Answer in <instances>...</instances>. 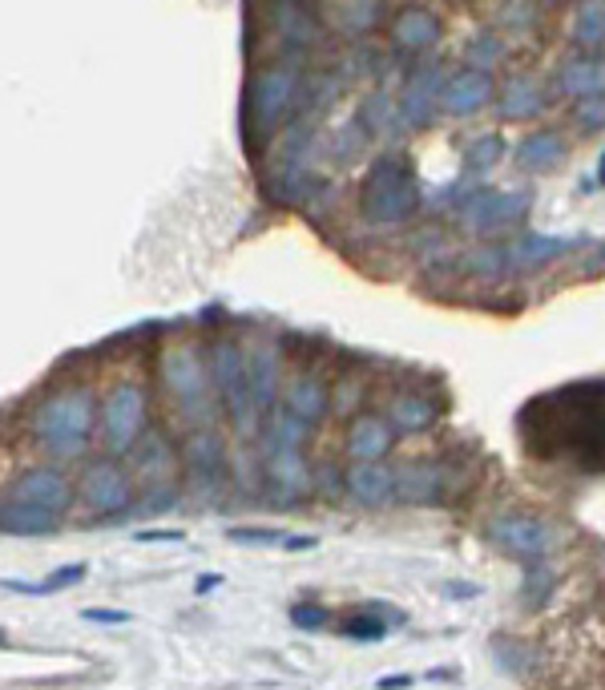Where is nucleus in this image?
<instances>
[{
  "label": "nucleus",
  "instance_id": "nucleus-17",
  "mask_svg": "<svg viewBox=\"0 0 605 690\" xmlns=\"http://www.w3.org/2000/svg\"><path fill=\"white\" fill-rule=\"evenodd\" d=\"M343 484L367 508H380L396 496V472L387 469L384 460H355L348 469V477H343Z\"/></svg>",
  "mask_w": 605,
  "mask_h": 690
},
{
  "label": "nucleus",
  "instance_id": "nucleus-44",
  "mask_svg": "<svg viewBox=\"0 0 605 690\" xmlns=\"http://www.w3.org/2000/svg\"><path fill=\"white\" fill-rule=\"evenodd\" d=\"M215 585H222V578H218V573H206V578H198V593H210Z\"/></svg>",
  "mask_w": 605,
  "mask_h": 690
},
{
  "label": "nucleus",
  "instance_id": "nucleus-19",
  "mask_svg": "<svg viewBox=\"0 0 605 690\" xmlns=\"http://www.w3.org/2000/svg\"><path fill=\"white\" fill-rule=\"evenodd\" d=\"M565 154H569V145L557 130H532L520 138L513 157H517V166L529 169V174H549V169H557L565 162Z\"/></svg>",
  "mask_w": 605,
  "mask_h": 690
},
{
  "label": "nucleus",
  "instance_id": "nucleus-24",
  "mask_svg": "<svg viewBox=\"0 0 605 690\" xmlns=\"http://www.w3.org/2000/svg\"><path fill=\"white\" fill-rule=\"evenodd\" d=\"M130 452H133L138 472L145 477V484H169V477H174V448H169L166 436L145 428L142 440H138Z\"/></svg>",
  "mask_w": 605,
  "mask_h": 690
},
{
  "label": "nucleus",
  "instance_id": "nucleus-36",
  "mask_svg": "<svg viewBox=\"0 0 605 690\" xmlns=\"http://www.w3.org/2000/svg\"><path fill=\"white\" fill-rule=\"evenodd\" d=\"M549 593H553V573L541 569L537 561H529V578H525V605L529 610H541L549 602Z\"/></svg>",
  "mask_w": 605,
  "mask_h": 690
},
{
  "label": "nucleus",
  "instance_id": "nucleus-18",
  "mask_svg": "<svg viewBox=\"0 0 605 690\" xmlns=\"http://www.w3.org/2000/svg\"><path fill=\"white\" fill-rule=\"evenodd\" d=\"M444 33V24L436 17L432 9H424V4H408V9H399V17L392 21V41H396L404 53H424V48H432Z\"/></svg>",
  "mask_w": 605,
  "mask_h": 690
},
{
  "label": "nucleus",
  "instance_id": "nucleus-22",
  "mask_svg": "<svg viewBox=\"0 0 605 690\" xmlns=\"http://www.w3.org/2000/svg\"><path fill=\"white\" fill-rule=\"evenodd\" d=\"M283 408H290L295 416H302L307 424L323 420L327 408H331V396H327V384L319 380V375L311 372H299L295 380H290L287 387H283Z\"/></svg>",
  "mask_w": 605,
  "mask_h": 690
},
{
  "label": "nucleus",
  "instance_id": "nucleus-20",
  "mask_svg": "<svg viewBox=\"0 0 605 690\" xmlns=\"http://www.w3.org/2000/svg\"><path fill=\"white\" fill-rule=\"evenodd\" d=\"M544 85L537 81V77H529V73H520V77H508L505 89H501V97H496V109H501V118L505 121H529L537 118L544 109Z\"/></svg>",
  "mask_w": 605,
  "mask_h": 690
},
{
  "label": "nucleus",
  "instance_id": "nucleus-7",
  "mask_svg": "<svg viewBox=\"0 0 605 690\" xmlns=\"http://www.w3.org/2000/svg\"><path fill=\"white\" fill-rule=\"evenodd\" d=\"M529 210H532L529 190H472L460 202V227L493 239V234L517 230L529 218Z\"/></svg>",
  "mask_w": 605,
  "mask_h": 690
},
{
  "label": "nucleus",
  "instance_id": "nucleus-25",
  "mask_svg": "<svg viewBox=\"0 0 605 690\" xmlns=\"http://www.w3.org/2000/svg\"><path fill=\"white\" fill-rule=\"evenodd\" d=\"M557 89L565 97L605 94V61L597 57H569L557 69Z\"/></svg>",
  "mask_w": 605,
  "mask_h": 690
},
{
  "label": "nucleus",
  "instance_id": "nucleus-45",
  "mask_svg": "<svg viewBox=\"0 0 605 690\" xmlns=\"http://www.w3.org/2000/svg\"><path fill=\"white\" fill-rule=\"evenodd\" d=\"M593 182H597V186H605V150H602V157H597V174H593Z\"/></svg>",
  "mask_w": 605,
  "mask_h": 690
},
{
  "label": "nucleus",
  "instance_id": "nucleus-28",
  "mask_svg": "<svg viewBox=\"0 0 605 690\" xmlns=\"http://www.w3.org/2000/svg\"><path fill=\"white\" fill-rule=\"evenodd\" d=\"M0 529L24 533V537H41V533L57 529V513L36 508V505H21V501H4V505H0Z\"/></svg>",
  "mask_w": 605,
  "mask_h": 690
},
{
  "label": "nucleus",
  "instance_id": "nucleus-40",
  "mask_svg": "<svg viewBox=\"0 0 605 690\" xmlns=\"http://www.w3.org/2000/svg\"><path fill=\"white\" fill-rule=\"evenodd\" d=\"M85 622H97V626H125L130 614H125V610H106V605H89V610H85Z\"/></svg>",
  "mask_w": 605,
  "mask_h": 690
},
{
  "label": "nucleus",
  "instance_id": "nucleus-47",
  "mask_svg": "<svg viewBox=\"0 0 605 690\" xmlns=\"http://www.w3.org/2000/svg\"><path fill=\"white\" fill-rule=\"evenodd\" d=\"M0 642H4V629H0Z\"/></svg>",
  "mask_w": 605,
  "mask_h": 690
},
{
  "label": "nucleus",
  "instance_id": "nucleus-27",
  "mask_svg": "<svg viewBox=\"0 0 605 690\" xmlns=\"http://www.w3.org/2000/svg\"><path fill=\"white\" fill-rule=\"evenodd\" d=\"M444 489V472L440 464H408L404 472H396V496L411 501V505H428Z\"/></svg>",
  "mask_w": 605,
  "mask_h": 690
},
{
  "label": "nucleus",
  "instance_id": "nucleus-9",
  "mask_svg": "<svg viewBox=\"0 0 605 690\" xmlns=\"http://www.w3.org/2000/svg\"><path fill=\"white\" fill-rule=\"evenodd\" d=\"M145 432V392L138 384H118L101 404V440L113 457L130 452Z\"/></svg>",
  "mask_w": 605,
  "mask_h": 690
},
{
  "label": "nucleus",
  "instance_id": "nucleus-4",
  "mask_svg": "<svg viewBox=\"0 0 605 690\" xmlns=\"http://www.w3.org/2000/svg\"><path fill=\"white\" fill-rule=\"evenodd\" d=\"M299 97V65L295 61H278L266 65L246 85V145H258L278 130V121L295 106Z\"/></svg>",
  "mask_w": 605,
  "mask_h": 690
},
{
  "label": "nucleus",
  "instance_id": "nucleus-3",
  "mask_svg": "<svg viewBox=\"0 0 605 690\" xmlns=\"http://www.w3.org/2000/svg\"><path fill=\"white\" fill-rule=\"evenodd\" d=\"M420 186H416V166L404 154H380L367 166V178L360 186V210L372 227H396L416 210Z\"/></svg>",
  "mask_w": 605,
  "mask_h": 690
},
{
  "label": "nucleus",
  "instance_id": "nucleus-30",
  "mask_svg": "<svg viewBox=\"0 0 605 690\" xmlns=\"http://www.w3.org/2000/svg\"><path fill=\"white\" fill-rule=\"evenodd\" d=\"M360 125L367 133H396L404 121H399V109L392 106L387 94H367L360 106Z\"/></svg>",
  "mask_w": 605,
  "mask_h": 690
},
{
  "label": "nucleus",
  "instance_id": "nucleus-21",
  "mask_svg": "<svg viewBox=\"0 0 605 690\" xmlns=\"http://www.w3.org/2000/svg\"><path fill=\"white\" fill-rule=\"evenodd\" d=\"M246 384H251V399L254 408H258V416H266V412L275 408L278 399V355L271 348H254L246 351Z\"/></svg>",
  "mask_w": 605,
  "mask_h": 690
},
{
  "label": "nucleus",
  "instance_id": "nucleus-6",
  "mask_svg": "<svg viewBox=\"0 0 605 690\" xmlns=\"http://www.w3.org/2000/svg\"><path fill=\"white\" fill-rule=\"evenodd\" d=\"M210 380H215V392L227 408L234 432L246 436L258 424V408L251 399V384H246V351L234 343V339H218L210 348Z\"/></svg>",
  "mask_w": 605,
  "mask_h": 690
},
{
  "label": "nucleus",
  "instance_id": "nucleus-16",
  "mask_svg": "<svg viewBox=\"0 0 605 690\" xmlns=\"http://www.w3.org/2000/svg\"><path fill=\"white\" fill-rule=\"evenodd\" d=\"M581 239H557V234H517L513 242H501V259L508 271H537V266L553 263L565 251H573Z\"/></svg>",
  "mask_w": 605,
  "mask_h": 690
},
{
  "label": "nucleus",
  "instance_id": "nucleus-23",
  "mask_svg": "<svg viewBox=\"0 0 605 690\" xmlns=\"http://www.w3.org/2000/svg\"><path fill=\"white\" fill-rule=\"evenodd\" d=\"M396 440V428L387 416H360L348 428V457L355 460H384V452Z\"/></svg>",
  "mask_w": 605,
  "mask_h": 690
},
{
  "label": "nucleus",
  "instance_id": "nucleus-34",
  "mask_svg": "<svg viewBox=\"0 0 605 690\" xmlns=\"http://www.w3.org/2000/svg\"><path fill=\"white\" fill-rule=\"evenodd\" d=\"M573 125L581 133H597L605 130V94H585V97H573Z\"/></svg>",
  "mask_w": 605,
  "mask_h": 690
},
{
  "label": "nucleus",
  "instance_id": "nucleus-26",
  "mask_svg": "<svg viewBox=\"0 0 605 690\" xmlns=\"http://www.w3.org/2000/svg\"><path fill=\"white\" fill-rule=\"evenodd\" d=\"M275 21H278V36H283V45H287L290 53L315 45V36H319L315 17L299 0H275Z\"/></svg>",
  "mask_w": 605,
  "mask_h": 690
},
{
  "label": "nucleus",
  "instance_id": "nucleus-13",
  "mask_svg": "<svg viewBox=\"0 0 605 690\" xmlns=\"http://www.w3.org/2000/svg\"><path fill=\"white\" fill-rule=\"evenodd\" d=\"M440 85H444V69H440V65H420V69L408 77V85H404V94H399V101H396L399 121H404L408 130L432 125V118L440 113Z\"/></svg>",
  "mask_w": 605,
  "mask_h": 690
},
{
  "label": "nucleus",
  "instance_id": "nucleus-43",
  "mask_svg": "<svg viewBox=\"0 0 605 690\" xmlns=\"http://www.w3.org/2000/svg\"><path fill=\"white\" fill-rule=\"evenodd\" d=\"M380 690H396V687H411V675H387V678H380L375 682Z\"/></svg>",
  "mask_w": 605,
  "mask_h": 690
},
{
  "label": "nucleus",
  "instance_id": "nucleus-14",
  "mask_svg": "<svg viewBox=\"0 0 605 690\" xmlns=\"http://www.w3.org/2000/svg\"><path fill=\"white\" fill-rule=\"evenodd\" d=\"M496 97L493 73L481 69V65H469V69H457L440 85V109L448 118H469L476 109H484Z\"/></svg>",
  "mask_w": 605,
  "mask_h": 690
},
{
  "label": "nucleus",
  "instance_id": "nucleus-12",
  "mask_svg": "<svg viewBox=\"0 0 605 690\" xmlns=\"http://www.w3.org/2000/svg\"><path fill=\"white\" fill-rule=\"evenodd\" d=\"M81 501L94 508V513H101V517L130 508V501H133L130 472L121 469L118 460H94L81 477Z\"/></svg>",
  "mask_w": 605,
  "mask_h": 690
},
{
  "label": "nucleus",
  "instance_id": "nucleus-42",
  "mask_svg": "<svg viewBox=\"0 0 605 690\" xmlns=\"http://www.w3.org/2000/svg\"><path fill=\"white\" fill-rule=\"evenodd\" d=\"M315 545H319V537H311V533H302V537L287 533V541H283V549H290V554H302V549H315Z\"/></svg>",
  "mask_w": 605,
  "mask_h": 690
},
{
  "label": "nucleus",
  "instance_id": "nucleus-1",
  "mask_svg": "<svg viewBox=\"0 0 605 690\" xmlns=\"http://www.w3.org/2000/svg\"><path fill=\"white\" fill-rule=\"evenodd\" d=\"M517 436L537 460L605 472V380H581L525 399Z\"/></svg>",
  "mask_w": 605,
  "mask_h": 690
},
{
  "label": "nucleus",
  "instance_id": "nucleus-2",
  "mask_svg": "<svg viewBox=\"0 0 605 690\" xmlns=\"http://www.w3.org/2000/svg\"><path fill=\"white\" fill-rule=\"evenodd\" d=\"M94 424L97 404L94 392H85V387H65L33 412V436L48 457H81L94 436Z\"/></svg>",
  "mask_w": 605,
  "mask_h": 690
},
{
  "label": "nucleus",
  "instance_id": "nucleus-15",
  "mask_svg": "<svg viewBox=\"0 0 605 690\" xmlns=\"http://www.w3.org/2000/svg\"><path fill=\"white\" fill-rule=\"evenodd\" d=\"M9 501H21V505L48 508V513H65L73 505V484L65 472L57 469H29L24 477H16L9 489Z\"/></svg>",
  "mask_w": 605,
  "mask_h": 690
},
{
  "label": "nucleus",
  "instance_id": "nucleus-11",
  "mask_svg": "<svg viewBox=\"0 0 605 690\" xmlns=\"http://www.w3.org/2000/svg\"><path fill=\"white\" fill-rule=\"evenodd\" d=\"M263 469L266 484L275 489V501L290 505L311 489V469L302 460V445H278V440H263Z\"/></svg>",
  "mask_w": 605,
  "mask_h": 690
},
{
  "label": "nucleus",
  "instance_id": "nucleus-31",
  "mask_svg": "<svg viewBox=\"0 0 605 690\" xmlns=\"http://www.w3.org/2000/svg\"><path fill=\"white\" fill-rule=\"evenodd\" d=\"M573 41L585 48L605 45V0H581L578 17H573Z\"/></svg>",
  "mask_w": 605,
  "mask_h": 690
},
{
  "label": "nucleus",
  "instance_id": "nucleus-32",
  "mask_svg": "<svg viewBox=\"0 0 605 690\" xmlns=\"http://www.w3.org/2000/svg\"><path fill=\"white\" fill-rule=\"evenodd\" d=\"M85 578V566L81 561H73V566H61V569H53L41 585H21V581H4V590H12V593H33V598H45V593H53V590H69V585H77V581Z\"/></svg>",
  "mask_w": 605,
  "mask_h": 690
},
{
  "label": "nucleus",
  "instance_id": "nucleus-41",
  "mask_svg": "<svg viewBox=\"0 0 605 690\" xmlns=\"http://www.w3.org/2000/svg\"><path fill=\"white\" fill-rule=\"evenodd\" d=\"M186 533L182 529H142L138 533V541H182Z\"/></svg>",
  "mask_w": 605,
  "mask_h": 690
},
{
  "label": "nucleus",
  "instance_id": "nucleus-33",
  "mask_svg": "<svg viewBox=\"0 0 605 690\" xmlns=\"http://www.w3.org/2000/svg\"><path fill=\"white\" fill-rule=\"evenodd\" d=\"M496 162H505V138H501V133H484V138H476V142L464 150V166L476 169V174L493 169Z\"/></svg>",
  "mask_w": 605,
  "mask_h": 690
},
{
  "label": "nucleus",
  "instance_id": "nucleus-29",
  "mask_svg": "<svg viewBox=\"0 0 605 690\" xmlns=\"http://www.w3.org/2000/svg\"><path fill=\"white\" fill-rule=\"evenodd\" d=\"M436 404L428 396H416V392H404V396L392 399V408H387V420L396 432H424V428H432L436 424Z\"/></svg>",
  "mask_w": 605,
  "mask_h": 690
},
{
  "label": "nucleus",
  "instance_id": "nucleus-35",
  "mask_svg": "<svg viewBox=\"0 0 605 690\" xmlns=\"http://www.w3.org/2000/svg\"><path fill=\"white\" fill-rule=\"evenodd\" d=\"M387 617H380V610H363V614H355V617H348V626H343V638H351V642H380L387 634Z\"/></svg>",
  "mask_w": 605,
  "mask_h": 690
},
{
  "label": "nucleus",
  "instance_id": "nucleus-10",
  "mask_svg": "<svg viewBox=\"0 0 605 690\" xmlns=\"http://www.w3.org/2000/svg\"><path fill=\"white\" fill-rule=\"evenodd\" d=\"M182 460H186L190 481L198 484L202 493H215V489L227 484V445H222V436H218L210 424H198V428L186 436Z\"/></svg>",
  "mask_w": 605,
  "mask_h": 690
},
{
  "label": "nucleus",
  "instance_id": "nucleus-46",
  "mask_svg": "<svg viewBox=\"0 0 605 690\" xmlns=\"http://www.w3.org/2000/svg\"><path fill=\"white\" fill-rule=\"evenodd\" d=\"M597 259H602V263H605V247H602V254H597Z\"/></svg>",
  "mask_w": 605,
  "mask_h": 690
},
{
  "label": "nucleus",
  "instance_id": "nucleus-8",
  "mask_svg": "<svg viewBox=\"0 0 605 690\" xmlns=\"http://www.w3.org/2000/svg\"><path fill=\"white\" fill-rule=\"evenodd\" d=\"M488 541L508 557H520V561H541L549 549H553V525L537 513H496L488 521Z\"/></svg>",
  "mask_w": 605,
  "mask_h": 690
},
{
  "label": "nucleus",
  "instance_id": "nucleus-38",
  "mask_svg": "<svg viewBox=\"0 0 605 690\" xmlns=\"http://www.w3.org/2000/svg\"><path fill=\"white\" fill-rule=\"evenodd\" d=\"M290 626H299V629H323L327 626V610L319 602L290 605Z\"/></svg>",
  "mask_w": 605,
  "mask_h": 690
},
{
  "label": "nucleus",
  "instance_id": "nucleus-39",
  "mask_svg": "<svg viewBox=\"0 0 605 690\" xmlns=\"http://www.w3.org/2000/svg\"><path fill=\"white\" fill-rule=\"evenodd\" d=\"M493 57H501V41H493L488 33L476 36V41L469 45V61H472V65H481V69H484V65H488Z\"/></svg>",
  "mask_w": 605,
  "mask_h": 690
},
{
  "label": "nucleus",
  "instance_id": "nucleus-37",
  "mask_svg": "<svg viewBox=\"0 0 605 690\" xmlns=\"http://www.w3.org/2000/svg\"><path fill=\"white\" fill-rule=\"evenodd\" d=\"M227 537H230V541H239V545H283V541H287V533H283V529H266V525H234Z\"/></svg>",
  "mask_w": 605,
  "mask_h": 690
},
{
  "label": "nucleus",
  "instance_id": "nucleus-5",
  "mask_svg": "<svg viewBox=\"0 0 605 690\" xmlns=\"http://www.w3.org/2000/svg\"><path fill=\"white\" fill-rule=\"evenodd\" d=\"M162 384L182 408V416L194 424H210L215 416V392H210V363L194 343H178L162 355Z\"/></svg>",
  "mask_w": 605,
  "mask_h": 690
}]
</instances>
